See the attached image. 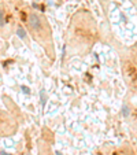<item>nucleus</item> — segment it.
Instances as JSON below:
<instances>
[{
  "label": "nucleus",
  "instance_id": "2",
  "mask_svg": "<svg viewBox=\"0 0 137 155\" xmlns=\"http://www.w3.org/2000/svg\"><path fill=\"white\" fill-rule=\"evenodd\" d=\"M17 33H18V36L21 38H25L26 37V33H25V30H24V29H22V28H21V26H19L18 28V30H17Z\"/></svg>",
  "mask_w": 137,
  "mask_h": 155
},
{
  "label": "nucleus",
  "instance_id": "3",
  "mask_svg": "<svg viewBox=\"0 0 137 155\" xmlns=\"http://www.w3.org/2000/svg\"><path fill=\"white\" fill-rule=\"evenodd\" d=\"M4 25V13L0 10V26Z\"/></svg>",
  "mask_w": 137,
  "mask_h": 155
},
{
  "label": "nucleus",
  "instance_id": "4",
  "mask_svg": "<svg viewBox=\"0 0 137 155\" xmlns=\"http://www.w3.org/2000/svg\"><path fill=\"white\" fill-rule=\"evenodd\" d=\"M1 155H10V154H7V152H4V151H1Z\"/></svg>",
  "mask_w": 137,
  "mask_h": 155
},
{
  "label": "nucleus",
  "instance_id": "5",
  "mask_svg": "<svg viewBox=\"0 0 137 155\" xmlns=\"http://www.w3.org/2000/svg\"><path fill=\"white\" fill-rule=\"evenodd\" d=\"M26 155H30V154H26Z\"/></svg>",
  "mask_w": 137,
  "mask_h": 155
},
{
  "label": "nucleus",
  "instance_id": "1",
  "mask_svg": "<svg viewBox=\"0 0 137 155\" xmlns=\"http://www.w3.org/2000/svg\"><path fill=\"white\" fill-rule=\"evenodd\" d=\"M29 24H30V28L33 30H41V28H43L41 19L36 14H32L30 17H29Z\"/></svg>",
  "mask_w": 137,
  "mask_h": 155
}]
</instances>
